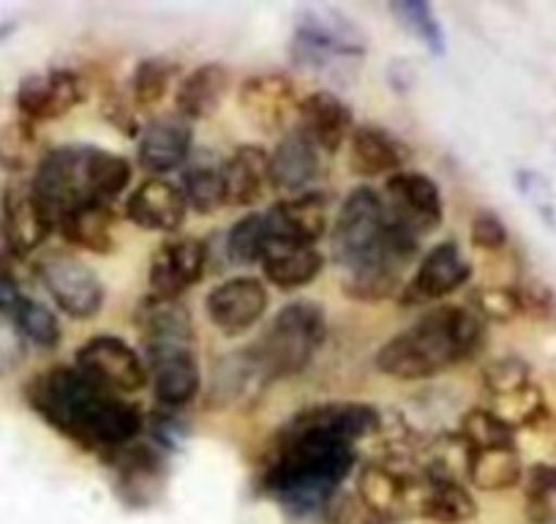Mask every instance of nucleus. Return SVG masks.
<instances>
[{"instance_id": "1", "label": "nucleus", "mask_w": 556, "mask_h": 524, "mask_svg": "<svg viewBox=\"0 0 556 524\" xmlns=\"http://www.w3.org/2000/svg\"><path fill=\"white\" fill-rule=\"evenodd\" d=\"M379 413L368 404H323L298 413L276 435L265 464V489L295 513H314L333 500L355 464V442L377 435Z\"/></svg>"}, {"instance_id": "2", "label": "nucleus", "mask_w": 556, "mask_h": 524, "mask_svg": "<svg viewBox=\"0 0 556 524\" xmlns=\"http://www.w3.org/2000/svg\"><path fill=\"white\" fill-rule=\"evenodd\" d=\"M25 402L58 435L88 451L112 453L137 442L142 413L117 394L99 388L77 366H50L25 385Z\"/></svg>"}, {"instance_id": "3", "label": "nucleus", "mask_w": 556, "mask_h": 524, "mask_svg": "<svg viewBox=\"0 0 556 524\" xmlns=\"http://www.w3.org/2000/svg\"><path fill=\"white\" fill-rule=\"evenodd\" d=\"M483 339V320L472 309L437 307L379 347L377 369L404 383L429 379L472 355Z\"/></svg>"}, {"instance_id": "4", "label": "nucleus", "mask_w": 556, "mask_h": 524, "mask_svg": "<svg viewBox=\"0 0 556 524\" xmlns=\"http://www.w3.org/2000/svg\"><path fill=\"white\" fill-rule=\"evenodd\" d=\"M131 180V167L112 151L88 146H66L45 153L30 178L36 200L58 229L61 219L74 208L104 202L110 205Z\"/></svg>"}, {"instance_id": "5", "label": "nucleus", "mask_w": 556, "mask_h": 524, "mask_svg": "<svg viewBox=\"0 0 556 524\" xmlns=\"http://www.w3.org/2000/svg\"><path fill=\"white\" fill-rule=\"evenodd\" d=\"M420 240L401 233L388 222L382 195L368 186H357L341 205L330 229V254L344 274L368 265H399L415 257Z\"/></svg>"}, {"instance_id": "6", "label": "nucleus", "mask_w": 556, "mask_h": 524, "mask_svg": "<svg viewBox=\"0 0 556 524\" xmlns=\"http://www.w3.org/2000/svg\"><path fill=\"white\" fill-rule=\"evenodd\" d=\"M328 334L323 307L314 301H295L270 320L256 345L245 347L265 383L306 372Z\"/></svg>"}, {"instance_id": "7", "label": "nucleus", "mask_w": 556, "mask_h": 524, "mask_svg": "<svg viewBox=\"0 0 556 524\" xmlns=\"http://www.w3.org/2000/svg\"><path fill=\"white\" fill-rule=\"evenodd\" d=\"M382 205L388 222L417 240L440 229L445 216V202L437 180L417 170L390 175L382 191Z\"/></svg>"}, {"instance_id": "8", "label": "nucleus", "mask_w": 556, "mask_h": 524, "mask_svg": "<svg viewBox=\"0 0 556 524\" xmlns=\"http://www.w3.org/2000/svg\"><path fill=\"white\" fill-rule=\"evenodd\" d=\"M74 366L110 394H134L146 388L148 363L121 336H93L77 350Z\"/></svg>"}, {"instance_id": "9", "label": "nucleus", "mask_w": 556, "mask_h": 524, "mask_svg": "<svg viewBox=\"0 0 556 524\" xmlns=\"http://www.w3.org/2000/svg\"><path fill=\"white\" fill-rule=\"evenodd\" d=\"M36 271L55 307L72 320H90L104 307V285L77 257L47 254Z\"/></svg>"}, {"instance_id": "10", "label": "nucleus", "mask_w": 556, "mask_h": 524, "mask_svg": "<svg viewBox=\"0 0 556 524\" xmlns=\"http://www.w3.org/2000/svg\"><path fill=\"white\" fill-rule=\"evenodd\" d=\"M330 200L323 191H303L276 202L265 213L270 254L285 249H314L328 233Z\"/></svg>"}, {"instance_id": "11", "label": "nucleus", "mask_w": 556, "mask_h": 524, "mask_svg": "<svg viewBox=\"0 0 556 524\" xmlns=\"http://www.w3.org/2000/svg\"><path fill=\"white\" fill-rule=\"evenodd\" d=\"M83 99L85 83L72 68H47V72L28 74L14 93L20 117L28 123L58 121L68 115Z\"/></svg>"}, {"instance_id": "12", "label": "nucleus", "mask_w": 556, "mask_h": 524, "mask_svg": "<svg viewBox=\"0 0 556 524\" xmlns=\"http://www.w3.org/2000/svg\"><path fill=\"white\" fill-rule=\"evenodd\" d=\"M292 52L306 66L323 68L333 58L363 55L366 52V41L357 34L355 25L346 23V20H328L325 14L306 12L298 20Z\"/></svg>"}, {"instance_id": "13", "label": "nucleus", "mask_w": 556, "mask_h": 524, "mask_svg": "<svg viewBox=\"0 0 556 524\" xmlns=\"http://www.w3.org/2000/svg\"><path fill=\"white\" fill-rule=\"evenodd\" d=\"M472 276V265L456 240H442L420 260L409 285H404L401 303H431L462 290Z\"/></svg>"}, {"instance_id": "14", "label": "nucleus", "mask_w": 556, "mask_h": 524, "mask_svg": "<svg viewBox=\"0 0 556 524\" xmlns=\"http://www.w3.org/2000/svg\"><path fill=\"white\" fill-rule=\"evenodd\" d=\"M148 379L164 408H184L200 394L202 372L194 345L146 347Z\"/></svg>"}, {"instance_id": "15", "label": "nucleus", "mask_w": 556, "mask_h": 524, "mask_svg": "<svg viewBox=\"0 0 556 524\" xmlns=\"http://www.w3.org/2000/svg\"><path fill=\"white\" fill-rule=\"evenodd\" d=\"M207 320L224 336H240L254 328L267 312V290L254 276H235L213 287L205 298Z\"/></svg>"}, {"instance_id": "16", "label": "nucleus", "mask_w": 556, "mask_h": 524, "mask_svg": "<svg viewBox=\"0 0 556 524\" xmlns=\"http://www.w3.org/2000/svg\"><path fill=\"white\" fill-rule=\"evenodd\" d=\"M355 117L350 104L330 90H314L298 104V135L312 142L319 153H336L350 140Z\"/></svg>"}, {"instance_id": "17", "label": "nucleus", "mask_w": 556, "mask_h": 524, "mask_svg": "<svg viewBox=\"0 0 556 524\" xmlns=\"http://www.w3.org/2000/svg\"><path fill=\"white\" fill-rule=\"evenodd\" d=\"M207 265V246L197 238H173L156 249L151 260V292L180 298L202 279Z\"/></svg>"}, {"instance_id": "18", "label": "nucleus", "mask_w": 556, "mask_h": 524, "mask_svg": "<svg viewBox=\"0 0 556 524\" xmlns=\"http://www.w3.org/2000/svg\"><path fill=\"white\" fill-rule=\"evenodd\" d=\"M0 211H3V233H7L9 244L20 257L34 254L55 229H52L50 219L41 211L39 200H36L30 180L14 178L3 189V200H0Z\"/></svg>"}, {"instance_id": "19", "label": "nucleus", "mask_w": 556, "mask_h": 524, "mask_svg": "<svg viewBox=\"0 0 556 524\" xmlns=\"http://www.w3.org/2000/svg\"><path fill=\"white\" fill-rule=\"evenodd\" d=\"M238 99L240 107H243V115L267 135L285 126L290 112L298 115V104H301L295 83L281 72H265L249 77L240 85Z\"/></svg>"}, {"instance_id": "20", "label": "nucleus", "mask_w": 556, "mask_h": 524, "mask_svg": "<svg viewBox=\"0 0 556 524\" xmlns=\"http://www.w3.org/2000/svg\"><path fill=\"white\" fill-rule=\"evenodd\" d=\"M189 202L184 189L167 178H148L126 200V219L139 229L151 233H175L184 227Z\"/></svg>"}, {"instance_id": "21", "label": "nucleus", "mask_w": 556, "mask_h": 524, "mask_svg": "<svg viewBox=\"0 0 556 524\" xmlns=\"http://www.w3.org/2000/svg\"><path fill=\"white\" fill-rule=\"evenodd\" d=\"M191 146H194L191 123L180 115H167L142 128L137 157L139 164L153 173V178H162L191 157Z\"/></svg>"}, {"instance_id": "22", "label": "nucleus", "mask_w": 556, "mask_h": 524, "mask_svg": "<svg viewBox=\"0 0 556 524\" xmlns=\"http://www.w3.org/2000/svg\"><path fill=\"white\" fill-rule=\"evenodd\" d=\"M137 328L146 347L194 345V320L178 298L148 296L137 307Z\"/></svg>"}, {"instance_id": "23", "label": "nucleus", "mask_w": 556, "mask_h": 524, "mask_svg": "<svg viewBox=\"0 0 556 524\" xmlns=\"http://www.w3.org/2000/svg\"><path fill=\"white\" fill-rule=\"evenodd\" d=\"M406 148L379 126H355L350 135V167L361 178H390L401 173Z\"/></svg>"}, {"instance_id": "24", "label": "nucleus", "mask_w": 556, "mask_h": 524, "mask_svg": "<svg viewBox=\"0 0 556 524\" xmlns=\"http://www.w3.org/2000/svg\"><path fill=\"white\" fill-rule=\"evenodd\" d=\"M222 180L227 205H254L270 186V153L260 146H240L222 164Z\"/></svg>"}, {"instance_id": "25", "label": "nucleus", "mask_w": 556, "mask_h": 524, "mask_svg": "<svg viewBox=\"0 0 556 524\" xmlns=\"http://www.w3.org/2000/svg\"><path fill=\"white\" fill-rule=\"evenodd\" d=\"M229 88H232V74L224 63H202L180 83L178 96H175L178 115L189 123L216 115Z\"/></svg>"}, {"instance_id": "26", "label": "nucleus", "mask_w": 556, "mask_h": 524, "mask_svg": "<svg viewBox=\"0 0 556 524\" xmlns=\"http://www.w3.org/2000/svg\"><path fill=\"white\" fill-rule=\"evenodd\" d=\"M319 170V151L298 132L287 135L270 153V186L285 195H303Z\"/></svg>"}, {"instance_id": "27", "label": "nucleus", "mask_w": 556, "mask_h": 524, "mask_svg": "<svg viewBox=\"0 0 556 524\" xmlns=\"http://www.w3.org/2000/svg\"><path fill=\"white\" fill-rule=\"evenodd\" d=\"M357 495L363 506L382 519L406 516V495H409V475L388 467V464H368L357 478Z\"/></svg>"}, {"instance_id": "28", "label": "nucleus", "mask_w": 556, "mask_h": 524, "mask_svg": "<svg viewBox=\"0 0 556 524\" xmlns=\"http://www.w3.org/2000/svg\"><path fill=\"white\" fill-rule=\"evenodd\" d=\"M58 233L79 249L106 254L115 246V216L104 202H90V205H79L66 213L58 224Z\"/></svg>"}, {"instance_id": "29", "label": "nucleus", "mask_w": 556, "mask_h": 524, "mask_svg": "<svg viewBox=\"0 0 556 524\" xmlns=\"http://www.w3.org/2000/svg\"><path fill=\"white\" fill-rule=\"evenodd\" d=\"M523 464L518 457V448H489V451H475L469 462L467 481L475 489L483 491H505L521 481Z\"/></svg>"}, {"instance_id": "30", "label": "nucleus", "mask_w": 556, "mask_h": 524, "mask_svg": "<svg viewBox=\"0 0 556 524\" xmlns=\"http://www.w3.org/2000/svg\"><path fill=\"white\" fill-rule=\"evenodd\" d=\"M323 265L325 260L317 249H285L262 262V274L278 290H301L317 279Z\"/></svg>"}, {"instance_id": "31", "label": "nucleus", "mask_w": 556, "mask_h": 524, "mask_svg": "<svg viewBox=\"0 0 556 524\" xmlns=\"http://www.w3.org/2000/svg\"><path fill=\"white\" fill-rule=\"evenodd\" d=\"M478 513L472 495L467 486L456 484V481H434L426 478L424 502H420V516L434 519V522L458 524L467 522Z\"/></svg>"}, {"instance_id": "32", "label": "nucleus", "mask_w": 556, "mask_h": 524, "mask_svg": "<svg viewBox=\"0 0 556 524\" xmlns=\"http://www.w3.org/2000/svg\"><path fill=\"white\" fill-rule=\"evenodd\" d=\"M227 257L235 265H256L270 257V235H267L265 213H249L232 224L227 233Z\"/></svg>"}, {"instance_id": "33", "label": "nucleus", "mask_w": 556, "mask_h": 524, "mask_svg": "<svg viewBox=\"0 0 556 524\" xmlns=\"http://www.w3.org/2000/svg\"><path fill=\"white\" fill-rule=\"evenodd\" d=\"M9 323L14 325V330L20 334V339L41 347V350H55L63 339L61 323H58L55 314H52L45 303L34 301V298H28V296L20 301V307L14 309V314Z\"/></svg>"}, {"instance_id": "34", "label": "nucleus", "mask_w": 556, "mask_h": 524, "mask_svg": "<svg viewBox=\"0 0 556 524\" xmlns=\"http://www.w3.org/2000/svg\"><path fill=\"white\" fill-rule=\"evenodd\" d=\"M458 435L469 442L472 451H489V448H513L516 446V429L496 419L489 408L469 410L462 419Z\"/></svg>"}, {"instance_id": "35", "label": "nucleus", "mask_w": 556, "mask_h": 524, "mask_svg": "<svg viewBox=\"0 0 556 524\" xmlns=\"http://www.w3.org/2000/svg\"><path fill=\"white\" fill-rule=\"evenodd\" d=\"M178 66L164 58H148V61L139 63L134 68L131 77V99L139 110H153L156 104H162V99L167 96L169 85H173Z\"/></svg>"}, {"instance_id": "36", "label": "nucleus", "mask_w": 556, "mask_h": 524, "mask_svg": "<svg viewBox=\"0 0 556 524\" xmlns=\"http://www.w3.org/2000/svg\"><path fill=\"white\" fill-rule=\"evenodd\" d=\"M390 12L399 17V23L415 36L420 45L434 55H445V30H442L440 20H437L434 9L429 3H417V0H401L393 3Z\"/></svg>"}, {"instance_id": "37", "label": "nucleus", "mask_w": 556, "mask_h": 524, "mask_svg": "<svg viewBox=\"0 0 556 524\" xmlns=\"http://www.w3.org/2000/svg\"><path fill=\"white\" fill-rule=\"evenodd\" d=\"M180 189H184L189 208H194L197 213H216L218 208L227 205L224 202L222 167H213V164H191L186 170Z\"/></svg>"}, {"instance_id": "38", "label": "nucleus", "mask_w": 556, "mask_h": 524, "mask_svg": "<svg viewBox=\"0 0 556 524\" xmlns=\"http://www.w3.org/2000/svg\"><path fill=\"white\" fill-rule=\"evenodd\" d=\"M489 410L496 415V419L505 421L510 429L529 426L545 415L543 390H538L534 385H529V388L516 390V394H507V397H496L494 404H491Z\"/></svg>"}, {"instance_id": "39", "label": "nucleus", "mask_w": 556, "mask_h": 524, "mask_svg": "<svg viewBox=\"0 0 556 524\" xmlns=\"http://www.w3.org/2000/svg\"><path fill=\"white\" fill-rule=\"evenodd\" d=\"M34 123L17 121L0 128V167L9 170V173H23L30 159H34Z\"/></svg>"}, {"instance_id": "40", "label": "nucleus", "mask_w": 556, "mask_h": 524, "mask_svg": "<svg viewBox=\"0 0 556 524\" xmlns=\"http://www.w3.org/2000/svg\"><path fill=\"white\" fill-rule=\"evenodd\" d=\"M483 385L491 394V399L507 397V394L529 388L532 385V374H529V366L521 358H496V361H491L483 369Z\"/></svg>"}, {"instance_id": "41", "label": "nucleus", "mask_w": 556, "mask_h": 524, "mask_svg": "<svg viewBox=\"0 0 556 524\" xmlns=\"http://www.w3.org/2000/svg\"><path fill=\"white\" fill-rule=\"evenodd\" d=\"M472 312L489 323H510L523 312L521 296L510 287H480L472 296Z\"/></svg>"}, {"instance_id": "42", "label": "nucleus", "mask_w": 556, "mask_h": 524, "mask_svg": "<svg viewBox=\"0 0 556 524\" xmlns=\"http://www.w3.org/2000/svg\"><path fill=\"white\" fill-rule=\"evenodd\" d=\"M516 186L523 195V200L532 205V211L538 213L545 224L556 222L554 189H551V184L543 178V175L532 173V170H521V173H516Z\"/></svg>"}, {"instance_id": "43", "label": "nucleus", "mask_w": 556, "mask_h": 524, "mask_svg": "<svg viewBox=\"0 0 556 524\" xmlns=\"http://www.w3.org/2000/svg\"><path fill=\"white\" fill-rule=\"evenodd\" d=\"M469 235H472V244L483 251H500L505 249L507 233L505 222L500 219V213L494 211H478L472 216V227H469Z\"/></svg>"}, {"instance_id": "44", "label": "nucleus", "mask_w": 556, "mask_h": 524, "mask_svg": "<svg viewBox=\"0 0 556 524\" xmlns=\"http://www.w3.org/2000/svg\"><path fill=\"white\" fill-rule=\"evenodd\" d=\"M23 361V339L7 323H0V374H9Z\"/></svg>"}, {"instance_id": "45", "label": "nucleus", "mask_w": 556, "mask_h": 524, "mask_svg": "<svg viewBox=\"0 0 556 524\" xmlns=\"http://www.w3.org/2000/svg\"><path fill=\"white\" fill-rule=\"evenodd\" d=\"M23 290H20L17 279H14V274H9V271H0V317L3 320H12L14 309L20 307V301H23Z\"/></svg>"}, {"instance_id": "46", "label": "nucleus", "mask_w": 556, "mask_h": 524, "mask_svg": "<svg viewBox=\"0 0 556 524\" xmlns=\"http://www.w3.org/2000/svg\"><path fill=\"white\" fill-rule=\"evenodd\" d=\"M101 110H104V115L121 128L123 135H137V123H134V117L128 115V110L121 101H106V104H101Z\"/></svg>"}, {"instance_id": "47", "label": "nucleus", "mask_w": 556, "mask_h": 524, "mask_svg": "<svg viewBox=\"0 0 556 524\" xmlns=\"http://www.w3.org/2000/svg\"><path fill=\"white\" fill-rule=\"evenodd\" d=\"M12 30H14V25H0V41H7Z\"/></svg>"}]
</instances>
